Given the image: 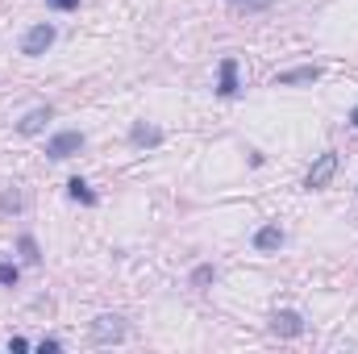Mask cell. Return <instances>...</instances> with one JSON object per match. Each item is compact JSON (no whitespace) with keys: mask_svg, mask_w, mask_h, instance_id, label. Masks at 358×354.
Wrapping results in <instances>:
<instances>
[{"mask_svg":"<svg viewBox=\"0 0 358 354\" xmlns=\"http://www.w3.org/2000/svg\"><path fill=\"white\" fill-rule=\"evenodd\" d=\"M67 192H71V200H80V204H96V192H92L84 179H71V183H67Z\"/></svg>","mask_w":358,"mask_h":354,"instance_id":"8fae6325","label":"cell"},{"mask_svg":"<svg viewBox=\"0 0 358 354\" xmlns=\"http://www.w3.org/2000/svg\"><path fill=\"white\" fill-rule=\"evenodd\" d=\"M271 330H275L279 338H296V334H304V317H300L296 309H279V313L271 317Z\"/></svg>","mask_w":358,"mask_h":354,"instance_id":"5b68a950","label":"cell"},{"mask_svg":"<svg viewBox=\"0 0 358 354\" xmlns=\"http://www.w3.org/2000/svg\"><path fill=\"white\" fill-rule=\"evenodd\" d=\"M0 208H21V196H17V192H4V196H0Z\"/></svg>","mask_w":358,"mask_h":354,"instance_id":"9a60e30c","label":"cell"},{"mask_svg":"<svg viewBox=\"0 0 358 354\" xmlns=\"http://www.w3.org/2000/svg\"><path fill=\"white\" fill-rule=\"evenodd\" d=\"M234 8H246V13H259V8H271V0H229Z\"/></svg>","mask_w":358,"mask_h":354,"instance_id":"7c38bea8","label":"cell"},{"mask_svg":"<svg viewBox=\"0 0 358 354\" xmlns=\"http://www.w3.org/2000/svg\"><path fill=\"white\" fill-rule=\"evenodd\" d=\"M8 351L21 354V351H29V342H25V338H8Z\"/></svg>","mask_w":358,"mask_h":354,"instance_id":"ac0fdd59","label":"cell"},{"mask_svg":"<svg viewBox=\"0 0 358 354\" xmlns=\"http://www.w3.org/2000/svg\"><path fill=\"white\" fill-rule=\"evenodd\" d=\"M255 246H259V250H275V246H283V229H279V225H263V229L255 234Z\"/></svg>","mask_w":358,"mask_h":354,"instance_id":"9c48e42d","label":"cell"},{"mask_svg":"<svg viewBox=\"0 0 358 354\" xmlns=\"http://www.w3.org/2000/svg\"><path fill=\"white\" fill-rule=\"evenodd\" d=\"M38 351H42V354H55V351H59V338H46V342H42Z\"/></svg>","mask_w":358,"mask_h":354,"instance_id":"d6986e66","label":"cell"},{"mask_svg":"<svg viewBox=\"0 0 358 354\" xmlns=\"http://www.w3.org/2000/svg\"><path fill=\"white\" fill-rule=\"evenodd\" d=\"M46 121H50V108H34V113H25V121H21V134H38Z\"/></svg>","mask_w":358,"mask_h":354,"instance_id":"30bf717a","label":"cell"},{"mask_svg":"<svg viewBox=\"0 0 358 354\" xmlns=\"http://www.w3.org/2000/svg\"><path fill=\"white\" fill-rule=\"evenodd\" d=\"M84 150V134L80 129H63V134H55L50 142H46V155L50 159H71V155H80Z\"/></svg>","mask_w":358,"mask_h":354,"instance_id":"6da1fadb","label":"cell"},{"mask_svg":"<svg viewBox=\"0 0 358 354\" xmlns=\"http://www.w3.org/2000/svg\"><path fill=\"white\" fill-rule=\"evenodd\" d=\"M221 96H234L238 92V59H221V84H217Z\"/></svg>","mask_w":358,"mask_h":354,"instance_id":"52a82bcc","label":"cell"},{"mask_svg":"<svg viewBox=\"0 0 358 354\" xmlns=\"http://www.w3.org/2000/svg\"><path fill=\"white\" fill-rule=\"evenodd\" d=\"M350 125H355V129H358V104H355V113H350Z\"/></svg>","mask_w":358,"mask_h":354,"instance_id":"ffe728a7","label":"cell"},{"mask_svg":"<svg viewBox=\"0 0 358 354\" xmlns=\"http://www.w3.org/2000/svg\"><path fill=\"white\" fill-rule=\"evenodd\" d=\"M46 4H55V8H63V13H67V8H80V0H46Z\"/></svg>","mask_w":358,"mask_h":354,"instance_id":"e0dca14e","label":"cell"},{"mask_svg":"<svg viewBox=\"0 0 358 354\" xmlns=\"http://www.w3.org/2000/svg\"><path fill=\"white\" fill-rule=\"evenodd\" d=\"M129 142H134V146H159V142H163V129H155V125H134Z\"/></svg>","mask_w":358,"mask_h":354,"instance_id":"ba28073f","label":"cell"},{"mask_svg":"<svg viewBox=\"0 0 358 354\" xmlns=\"http://www.w3.org/2000/svg\"><path fill=\"white\" fill-rule=\"evenodd\" d=\"M50 42H55V25H34L21 42V55H46Z\"/></svg>","mask_w":358,"mask_h":354,"instance_id":"277c9868","label":"cell"},{"mask_svg":"<svg viewBox=\"0 0 358 354\" xmlns=\"http://www.w3.org/2000/svg\"><path fill=\"white\" fill-rule=\"evenodd\" d=\"M313 80H321V67H317V63H308V67H287V71H279V76H275V88L313 84Z\"/></svg>","mask_w":358,"mask_h":354,"instance_id":"8992f818","label":"cell"},{"mask_svg":"<svg viewBox=\"0 0 358 354\" xmlns=\"http://www.w3.org/2000/svg\"><path fill=\"white\" fill-rule=\"evenodd\" d=\"M125 338V321L121 317H96L92 325V342L96 346H108V342H121Z\"/></svg>","mask_w":358,"mask_h":354,"instance_id":"3957f363","label":"cell"},{"mask_svg":"<svg viewBox=\"0 0 358 354\" xmlns=\"http://www.w3.org/2000/svg\"><path fill=\"white\" fill-rule=\"evenodd\" d=\"M17 279H21V271H17V267H13V263H0V283H8V288H13Z\"/></svg>","mask_w":358,"mask_h":354,"instance_id":"4fadbf2b","label":"cell"},{"mask_svg":"<svg viewBox=\"0 0 358 354\" xmlns=\"http://www.w3.org/2000/svg\"><path fill=\"white\" fill-rule=\"evenodd\" d=\"M21 255H25L29 263H38V259H42V255H38V242H34V238H21Z\"/></svg>","mask_w":358,"mask_h":354,"instance_id":"5bb4252c","label":"cell"},{"mask_svg":"<svg viewBox=\"0 0 358 354\" xmlns=\"http://www.w3.org/2000/svg\"><path fill=\"white\" fill-rule=\"evenodd\" d=\"M334 176H338V155H334V150H325V155L313 163V171L304 176V187H313V192H317V187H325Z\"/></svg>","mask_w":358,"mask_h":354,"instance_id":"7a4b0ae2","label":"cell"},{"mask_svg":"<svg viewBox=\"0 0 358 354\" xmlns=\"http://www.w3.org/2000/svg\"><path fill=\"white\" fill-rule=\"evenodd\" d=\"M208 279H213V267H200V271L192 275V283H208Z\"/></svg>","mask_w":358,"mask_h":354,"instance_id":"2e32d148","label":"cell"}]
</instances>
